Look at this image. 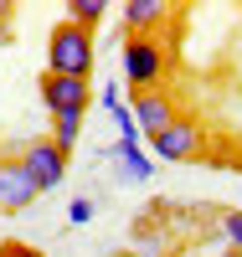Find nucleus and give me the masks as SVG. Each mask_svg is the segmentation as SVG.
<instances>
[{
    "mask_svg": "<svg viewBox=\"0 0 242 257\" xmlns=\"http://www.w3.org/2000/svg\"><path fill=\"white\" fill-rule=\"evenodd\" d=\"M119 67H124V82L134 93H155L170 72V47L160 36H124L119 41Z\"/></svg>",
    "mask_w": 242,
    "mask_h": 257,
    "instance_id": "f257e3e1",
    "label": "nucleus"
},
{
    "mask_svg": "<svg viewBox=\"0 0 242 257\" xmlns=\"http://www.w3.org/2000/svg\"><path fill=\"white\" fill-rule=\"evenodd\" d=\"M47 72L57 77H93V31L72 26V21H57L47 36Z\"/></svg>",
    "mask_w": 242,
    "mask_h": 257,
    "instance_id": "f03ea898",
    "label": "nucleus"
},
{
    "mask_svg": "<svg viewBox=\"0 0 242 257\" xmlns=\"http://www.w3.org/2000/svg\"><path fill=\"white\" fill-rule=\"evenodd\" d=\"M201 123L196 118H175L170 128H160V134H144V149H149V160L155 165H186V160H196L201 155Z\"/></svg>",
    "mask_w": 242,
    "mask_h": 257,
    "instance_id": "7ed1b4c3",
    "label": "nucleus"
},
{
    "mask_svg": "<svg viewBox=\"0 0 242 257\" xmlns=\"http://www.w3.org/2000/svg\"><path fill=\"white\" fill-rule=\"evenodd\" d=\"M16 160H21V170L31 175V185L41 190V196H47V190H57L62 180H67V155H62L52 139H41V134L21 144V149H16Z\"/></svg>",
    "mask_w": 242,
    "mask_h": 257,
    "instance_id": "20e7f679",
    "label": "nucleus"
},
{
    "mask_svg": "<svg viewBox=\"0 0 242 257\" xmlns=\"http://www.w3.org/2000/svg\"><path fill=\"white\" fill-rule=\"evenodd\" d=\"M41 201V190L31 185V175L21 170V160L0 155V216H21V211H31Z\"/></svg>",
    "mask_w": 242,
    "mask_h": 257,
    "instance_id": "39448f33",
    "label": "nucleus"
},
{
    "mask_svg": "<svg viewBox=\"0 0 242 257\" xmlns=\"http://www.w3.org/2000/svg\"><path fill=\"white\" fill-rule=\"evenodd\" d=\"M41 108H47L52 118H57V113H88V82H83V77L41 72Z\"/></svg>",
    "mask_w": 242,
    "mask_h": 257,
    "instance_id": "423d86ee",
    "label": "nucleus"
},
{
    "mask_svg": "<svg viewBox=\"0 0 242 257\" xmlns=\"http://www.w3.org/2000/svg\"><path fill=\"white\" fill-rule=\"evenodd\" d=\"M129 113H134L139 134H160V128H170L175 118H181V108H175V98H170L165 88H155V93H134Z\"/></svg>",
    "mask_w": 242,
    "mask_h": 257,
    "instance_id": "0eeeda50",
    "label": "nucleus"
},
{
    "mask_svg": "<svg viewBox=\"0 0 242 257\" xmlns=\"http://www.w3.org/2000/svg\"><path fill=\"white\" fill-rule=\"evenodd\" d=\"M103 155L119 160V165H114L119 185H149V180H155V160H149L144 144H114V149H103Z\"/></svg>",
    "mask_w": 242,
    "mask_h": 257,
    "instance_id": "6e6552de",
    "label": "nucleus"
},
{
    "mask_svg": "<svg viewBox=\"0 0 242 257\" xmlns=\"http://www.w3.org/2000/svg\"><path fill=\"white\" fill-rule=\"evenodd\" d=\"M165 16H170V0H124V36H155Z\"/></svg>",
    "mask_w": 242,
    "mask_h": 257,
    "instance_id": "1a4fd4ad",
    "label": "nucleus"
},
{
    "mask_svg": "<svg viewBox=\"0 0 242 257\" xmlns=\"http://www.w3.org/2000/svg\"><path fill=\"white\" fill-rule=\"evenodd\" d=\"M47 139L62 149V155H72V149H77V139H83V113H57Z\"/></svg>",
    "mask_w": 242,
    "mask_h": 257,
    "instance_id": "9d476101",
    "label": "nucleus"
},
{
    "mask_svg": "<svg viewBox=\"0 0 242 257\" xmlns=\"http://www.w3.org/2000/svg\"><path fill=\"white\" fill-rule=\"evenodd\" d=\"M103 16H108V0H67V21L83 31H93Z\"/></svg>",
    "mask_w": 242,
    "mask_h": 257,
    "instance_id": "9b49d317",
    "label": "nucleus"
},
{
    "mask_svg": "<svg viewBox=\"0 0 242 257\" xmlns=\"http://www.w3.org/2000/svg\"><path fill=\"white\" fill-rule=\"evenodd\" d=\"M114 128H119V144H144L134 113H129V103H119V108H114Z\"/></svg>",
    "mask_w": 242,
    "mask_h": 257,
    "instance_id": "f8f14e48",
    "label": "nucleus"
},
{
    "mask_svg": "<svg viewBox=\"0 0 242 257\" xmlns=\"http://www.w3.org/2000/svg\"><path fill=\"white\" fill-rule=\"evenodd\" d=\"M93 216H98V206L88 201V196H77V201L67 206V221H72V226H88V221H93Z\"/></svg>",
    "mask_w": 242,
    "mask_h": 257,
    "instance_id": "ddd939ff",
    "label": "nucleus"
},
{
    "mask_svg": "<svg viewBox=\"0 0 242 257\" xmlns=\"http://www.w3.org/2000/svg\"><path fill=\"white\" fill-rule=\"evenodd\" d=\"M222 237L232 247H242V211H222Z\"/></svg>",
    "mask_w": 242,
    "mask_h": 257,
    "instance_id": "4468645a",
    "label": "nucleus"
},
{
    "mask_svg": "<svg viewBox=\"0 0 242 257\" xmlns=\"http://www.w3.org/2000/svg\"><path fill=\"white\" fill-rule=\"evenodd\" d=\"M98 103H103V108H108V113H114V108H119V103H124V98H119V82H103V88H98Z\"/></svg>",
    "mask_w": 242,
    "mask_h": 257,
    "instance_id": "2eb2a0df",
    "label": "nucleus"
},
{
    "mask_svg": "<svg viewBox=\"0 0 242 257\" xmlns=\"http://www.w3.org/2000/svg\"><path fill=\"white\" fill-rule=\"evenodd\" d=\"M0 257H41V252L26 247V242H0Z\"/></svg>",
    "mask_w": 242,
    "mask_h": 257,
    "instance_id": "dca6fc26",
    "label": "nucleus"
},
{
    "mask_svg": "<svg viewBox=\"0 0 242 257\" xmlns=\"http://www.w3.org/2000/svg\"><path fill=\"white\" fill-rule=\"evenodd\" d=\"M11 16H16V0H0V21L11 26Z\"/></svg>",
    "mask_w": 242,
    "mask_h": 257,
    "instance_id": "f3484780",
    "label": "nucleus"
}]
</instances>
